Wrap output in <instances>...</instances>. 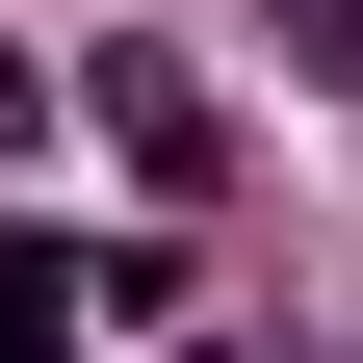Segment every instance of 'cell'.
I'll return each mask as SVG.
<instances>
[{
  "label": "cell",
  "mask_w": 363,
  "mask_h": 363,
  "mask_svg": "<svg viewBox=\"0 0 363 363\" xmlns=\"http://www.w3.org/2000/svg\"><path fill=\"white\" fill-rule=\"evenodd\" d=\"M78 104H104V156L156 182V208H182V182H208V156H234V130H208V78H182V52H104V78H78Z\"/></svg>",
  "instance_id": "6da1fadb"
},
{
  "label": "cell",
  "mask_w": 363,
  "mask_h": 363,
  "mask_svg": "<svg viewBox=\"0 0 363 363\" xmlns=\"http://www.w3.org/2000/svg\"><path fill=\"white\" fill-rule=\"evenodd\" d=\"M0 363H78V259L52 234H0Z\"/></svg>",
  "instance_id": "7a4b0ae2"
},
{
  "label": "cell",
  "mask_w": 363,
  "mask_h": 363,
  "mask_svg": "<svg viewBox=\"0 0 363 363\" xmlns=\"http://www.w3.org/2000/svg\"><path fill=\"white\" fill-rule=\"evenodd\" d=\"M26 130H52V78H26V52H0V156H26Z\"/></svg>",
  "instance_id": "3957f363"
},
{
  "label": "cell",
  "mask_w": 363,
  "mask_h": 363,
  "mask_svg": "<svg viewBox=\"0 0 363 363\" xmlns=\"http://www.w3.org/2000/svg\"><path fill=\"white\" fill-rule=\"evenodd\" d=\"M286 26H311V52H337V78H363V0H286Z\"/></svg>",
  "instance_id": "277c9868"
}]
</instances>
